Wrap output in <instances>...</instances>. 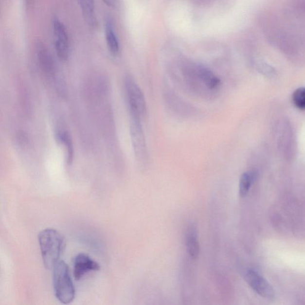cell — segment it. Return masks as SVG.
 Here are the masks:
<instances>
[{
    "instance_id": "7a4b0ae2",
    "label": "cell",
    "mask_w": 305,
    "mask_h": 305,
    "mask_svg": "<svg viewBox=\"0 0 305 305\" xmlns=\"http://www.w3.org/2000/svg\"><path fill=\"white\" fill-rule=\"evenodd\" d=\"M53 286L55 295L61 303L68 305L75 298V289L68 265L60 261L53 267Z\"/></svg>"
},
{
    "instance_id": "8fae6325",
    "label": "cell",
    "mask_w": 305,
    "mask_h": 305,
    "mask_svg": "<svg viewBox=\"0 0 305 305\" xmlns=\"http://www.w3.org/2000/svg\"><path fill=\"white\" fill-rule=\"evenodd\" d=\"M85 19L90 25L95 24L94 2L92 0H81L79 1Z\"/></svg>"
},
{
    "instance_id": "5bb4252c",
    "label": "cell",
    "mask_w": 305,
    "mask_h": 305,
    "mask_svg": "<svg viewBox=\"0 0 305 305\" xmlns=\"http://www.w3.org/2000/svg\"><path fill=\"white\" fill-rule=\"evenodd\" d=\"M57 137L61 143L67 148L69 161H71L72 156V145L70 135L65 131H59L57 132Z\"/></svg>"
},
{
    "instance_id": "6da1fadb",
    "label": "cell",
    "mask_w": 305,
    "mask_h": 305,
    "mask_svg": "<svg viewBox=\"0 0 305 305\" xmlns=\"http://www.w3.org/2000/svg\"><path fill=\"white\" fill-rule=\"evenodd\" d=\"M42 261L48 269H53L60 261L66 248V240L62 233L53 229L42 230L38 235Z\"/></svg>"
},
{
    "instance_id": "277c9868",
    "label": "cell",
    "mask_w": 305,
    "mask_h": 305,
    "mask_svg": "<svg viewBox=\"0 0 305 305\" xmlns=\"http://www.w3.org/2000/svg\"><path fill=\"white\" fill-rule=\"evenodd\" d=\"M55 36V47L58 55L62 60H66L70 54V37L65 24L55 18L53 22Z\"/></svg>"
},
{
    "instance_id": "3957f363",
    "label": "cell",
    "mask_w": 305,
    "mask_h": 305,
    "mask_svg": "<svg viewBox=\"0 0 305 305\" xmlns=\"http://www.w3.org/2000/svg\"><path fill=\"white\" fill-rule=\"evenodd\" d=\"M130 114L140 118L146 109L144 94L139 85L131 75H127L124 80Z\"/></svg>"
},
{
    "instance_id": "30bf717a",
    "label": "cell",
    "mask_w": 305,
    "mask_h": 305,
    "mask_svg": "<svg viewBox=\"0 0 305 305\" xmlns=\"http://www.w3.org/2000/svg\"><path fill=\"white\" fill-rule=\"evenodd\" d=\"M197 73L201 80L205 83L206 86L208 88L214 90L219 87V79L208 69L200 66V67L197 68Z\"/></svg>"
},
{
    "instance_id": "7c38bea8",
    "label": "cell",
    "mask_w": 305,
    "mask_h": 305,
    "mask_svg": "<svg viewBox=\"0 0 305 305\" xmlns=\"http://www.w3.org/2000/svg\"><path fill=\"white\" fill-rule=\"evenodd\" d=\"M257 179L255 172L251 171L245 172L240 177L239 184V193L241 197H245L249 192L251 183Z\"/></svg>"
},
{
    "instance_id": "5b68a950",
    "label": "cell",
    "mask_w": 305,
    "mask_h": 305,
    "mask_svg": "<svg viewBox=\"0 0 305 305\" xmlns=\"http://www.w3.org/2000/svg\"><path fill=\"white\" fill-rule=\"evenodd\" d=\"M246 280L250 287L259 296L267 299H273L275 293L272 286L258 273L249 270L246 274Z\"/></svg>"
},
{
    "instance_id": "4fadbf2b",
    "label": "cell",
    "mask_w": 305,
    "mask_h": 305,
    "mask_svg": "<svg viewBox=\"0 0 305 305\" xmlns=\"http://www.w3.org/2000/svg\"><path fill=\"white\" fill-rule=\"evenodd\" d=\"M293 102L297 108L305 109V87L295 90L292 96Z\"/></svg>"
},
{
    "instance_id": "ba28073f",
    "label": "cell",
    "mask_w": 305,
    "mask_h": 305,
    "mask_svg": "<svg viewBox=\"0 0 305 305\" xmlns=\"http://www.w3.org/2000/svg\"><path fill=\"white\" fill-rule=\"evenodd\" d=\"M185 245L191 258L197 259L200 253V246L197 240V230L193 226L188 228L187 231Z\"/></svg>"
},
{
    "instance_id": "52a82bcc",
    "label": "cell",
    "mask_w": 305,
    "mask_h": 305,
    "mask_svg": "<svg viewBox=\"0 0 305 305\" xmlns=\"http://www.w3.org/2000/svg\"><path fill=\"white\" fill-rule=\"evenodd\" d=\"M37 59L41 70L47 75H53L54 72V60L46 44L41 41H38L36 44Z\"/></svg>"
},
{
    "instance_id": "8992f818",
    "label": "cell",
    "mask_w": 305,
    "mask_h": 305,
    "mask_svg": "<svg viewBox=\"0 0 305 305\" xmlns=\"http://www.w3.org/2000/svg\"><path fill=\"white\" fill-rule=\"evenodd\" d=\"M100 266L85 253H79L73 261V275L76 280H81L87 274L91 271H97Z\"/></svg>"
},
{
    "instance_id": "9c48e42d",
    "label": "cell",
    "mask_w": 305,
    "mask_h": 305,
    "mask_svg": "<svg viewBox=\"0 0 305 305\" xmlns=\"http://www.w3.org/2000/svg\"><path fill=\"white\" fill-rule=\"evenodd\" d=\"M106 40L110 52L116 54L119 52V43L117 35L114 30L113 25L110 18H106L105 23Z\"/></svg>"
}]
</instances>
